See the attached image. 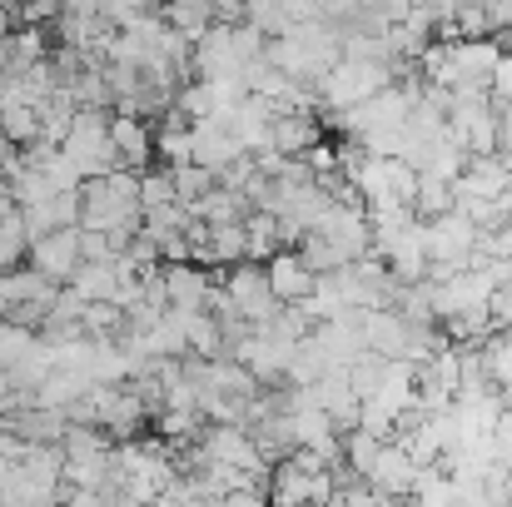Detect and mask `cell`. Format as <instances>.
<instances>
[{"mask_svg":"<svg viewBox=\"0 0 512 507\" xmlns=\"http://www.w3.org/2000/svg\"><path fill=\"white\" fill-rule=\"evenodd\" d=\"M25 269H30V274H40L45 284L65 289V284L75 279V269H80V229H60V234H50V239L30 244Z\"/></svg>","mask_w":512,"mask_h":507,"instance_id":"obj_1","label":"cell"},{"mask_svg":"<svg viewBox=\"0 0 512 507\" xmlns=\"http://www.w3.org/2000/svg\"><path fill=\"white\" fill-rule=\"evenodd\" d=\"M418 478H423V468H418L403 448L383 443V453H378V463H373V473H368V488H373L383 503H403V498H413Z\"/></svg>","mask_w":512,"mask_h":507,"instance_id":"obj_2","label":"cell"},{"mask_svg":"<svg viewBox=\"0 0 512 507\" xmlns=\"http://www.w3.org/2000/svg\"><path fill=\"white\" fill-rule=\"evenodd\" d=\"M264 279H269V294H274L279 309H294V304H304V299L314 294V274L304 269L299 249H279V254L264 264Z\"/></svg>","mask_w":512,"mask_h":507,"instance_id":"obj_3","label":"cell"},{"mask_svg":"<svg viewBox=\"0 0 512 507\" xmlns=\"http://www.w3.org/2000/svg\"><path fill=\"white\" fill-rule=\"evenodd\" d=\"M358 334H363V348H368V353H378L383 363H393V358L408 353L413 329H408L393 309H358Z\"/></svg>","mask_w":512,"mask_h":507,"instance_id":"obj_4","label":"cell"},{"mask_svg":"<svg viewBox=\"0 0 512 507\" xmlns=\"http://www.w3.org/2000/svg\"><path fill=\"white\" fill-rule=\"evenodd\" d=\"M110 145H115V160L120 169H145L155 165V125L135 120V115H110Z\"/></svg>","mask_w":512,"mask_h":507,"instance_id":"obj_5","label":"cell"},{"mask_svg":"<svg viewBox=\"0 0 512 507\" xmlns=\"http://www.w3.org/2000/svg\"><path fill=\"white\" fill-rule=\"evenodd\" d=\"M189 135H194V165L204 169V174H214V179L234 165V160H244V150L234 145V135H229L224 125H214V120L189 125Z\"/></svg>","mask_w":512,"mask_h":507,"instance_id":"obj_6","label":"cell"},{"mask_svg":"<svg viewBox=\"0 0 512 507\" xmlns=\"http://www.w3.org/2000/svg\"><path fill=\"white\" fill-rule=\"evenodd\" d=\"M165 279V304L174 314H204V299H209V274L194 269V264H174V269H160Z\"/></svg>","mask_w":512,"mask_h":507,"instance_id":"obj_7","label":"cell"},{"mask_svg":"<svg viewBox=\"0 0 512 507\" xmlns=\"http://www.w3.org/2000/svg\"><path fill=\"white\" fill-rule=\"evenodd\" d=\"M319 140H324V130L314 115H274V125H269V150L284 160H304Z\"/></svg>","mask_w":512,"mask_h":507,"instance_id":"obj_8","label":"cell"},{"mask_svg":"<svg viewBox=\"0 0 512 507\" xmlns=\"http://www.w3.org/2000/svg\"><path fill=\"white\" fill-rule=\"evenodd\" d=\"M70 294H80L85 304H115V289H120V269L115 264H80L75 279L65 284Z\"/></svg>","mask_w":512,"mask_h":507,"instance_id":"obj_9","label":"cell"},{"mask_svg":"<svg viewBox=\"0 0 512 507\" xmlns=\"http://www.w3.org/2000/svg\"><path fill=\"white\" fill-rule=\"evenodd\" d=\"M244 239H249V254L244 264H269L279 254V219L274 214H244Z\"/></svg>","mask_w":512,"mask_h":507,"instance_id":"obj_10","label":"cell"},{"mask_svg":"<svg viewBox=\"0 0 512 507\" xmlns=\"http://www.w3.org/2000/svg\"><path fill=\"white\" fill-rule=\"evenodd\" d=\"M244 254H249L244 224H219V229H209V249H204V264H224V269H234V264H244Z\"/></svg>","mask_w":512,"mask_h":507,"instance_id":"obj_11","label":"cell"},{"mask_svg":"<svg viewBox=\"0 0 512 507\" xmlns=\"http://www.w3.org/2000/svg\"><path fill=\"white\" fill-rule=\"evenodd\" d=\"M339 453H343V468H348L353 478H363V483H368V473H373V463H378L383 443L353 428V433H343V438H339Z\"/></svg>","mask_w":512,"mask_h":507,"instance_id":"obj_12","label":"cell"},{"mask_svg":"<svg viewBox=\"0 0 512 507\" xmlns=\"http://www.w3.org/2000/svg\"><path fill=\"white\" fill-rule=\"evenodd\" d=\"M383 373H388V363H383L378 353H368V348H363V353L343 368V378H348V388H353V398H358V403H368V398L378 393Z\"/></svg>","mask_w":512,"mask_h":507,"instance_id":"obj_13","label":"cell"},{"mask_svg":"<svg viewBox=\"0 0 512 507\" xmlns=\"http://www.w3.org/2000/svg\"><path fill=\"white\" fill-rule=\"evenodd\" d=\"M170 204H179L174 199V169L150 165L140 174V214H155V209H170Z\"/></svg>","mask_w":512,"mask_h":507,"instance_id":"obj_14","label":"cell"},{"mask_svg":"<svg viewBox=\"0 0 512 507\" xmlns=\"http://www.w3.org/2000/svg\"><path fill=\"white\" fill-rule=\"evenodd\" d=\"M25 254H30L25 224H20V214H10V219L0 224V274H15V269L25 264Z\"/></svg>","mask_w":512,"mask_h":507,"instance_id":"obj_15","label":"cell"},{"mask_svg":"<svg viewBox=\"0 0 512 507\" xmlns=\"http://www.w3.org/2000/svg\"><path fill=\"white\" fill-rule=\"evenodd\" d=\"M214 184H219V179H214V174H204L199 165L174 169V199H179L184 209H194V204H199V199H204V194H209Z\"/></svg>","mask_w":512,"mask_h":507,"instance_id":"obj_16","label":"cell"},{"mask_svg":"<svg viewBox=\"0 0 512 507\" xmlns=\"http://www.w3.org/2000/svg\"><path fill=\"white\" fill-rule=\"evenodd\" d=\"M488 95H493V105H508V100H512V55H503V60L493 65V80H488Z\"/></svg>","mask_w":512,"mask_h":507,"instance_id":"obj_17","label":"cell"},{"mask_svg":"<svg viewBox=\"0 0 512 507\" xmlns=\"http://www.w3.org/2000/svg\"><path fill=\"white\" fill-rule=\"evenodd\" d=\"M10 214H15V199H10V184L0 179V224H5Z\"/></svg>","mask_w":512,"mask_h":507,"instance_id":"obj_18","label":"cell"},{"mask_svg":"<svg viewBox=\"0 0 512 507\" xmlns=\"http://www.w3.org/2000/svg\"><path fill=\"white\" fill-rule=\"evenodd\" d=\"M498 45H503V55H512V30H503V35H498Z\"/></svg>","mask_w":512,"mask_h":507,"instance_id":"obj_19","label":"cell"}]
</instances>
